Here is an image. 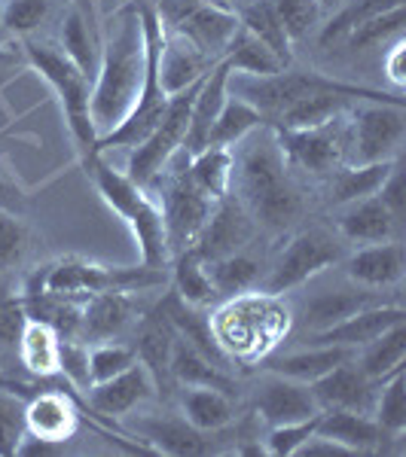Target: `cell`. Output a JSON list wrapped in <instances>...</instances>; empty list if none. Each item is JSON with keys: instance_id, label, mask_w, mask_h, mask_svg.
I'll list each match as a JSON object with an SVG mask.
<instances>
[{"instance_id": "74e56055", "label": "cell", "mask_w": 406, "mask_h": 457, "mask_svg": "<svg viewBox=\"0 0 406 457\" xmlns=\"http://www.w3.org/2000/svg\"><path fill=\"white\" fill-rule=\"evenodd\" d=\"M239 19H241V25L248 28L250 34L257 37L260 43H266V46L272 49V53L278 55V62L284 64H291V37H287L284 31V25H282V19H278V12H275V6H272V0H260V4H250L245 12H239Z\"/></svg>"}, {"instance_id": "db71d44e", "label": "cell", "mask_w": 406, "mask_h": 457, "mask_svg": "<svg viewBox=\"0 0 406 457\" xmlns=\"http://www.w3.org/2000/svg\"><path fill=\"white\" fill-rule=\"evenodd\" d=\"M196 4H202V0H156V12H159L162 25H174V21L187 10H193Z\"/></svg>"}, {"instance_id": "2e32d148", "label": "cell", "mask_w": 406, "mask_h": 457, "mask_svg": "<svg viewBox=\"0 0 406 457\" xmlns=\"http://www.w3.org/2000/svg\"><path fill=\"white\" fill-rule=\"evenodd\" d=\"M89 405H92L98 415H110L120 418L129 415L135 405H141L144 400H150L156 394V385H153V375L144 370L141 363H131L129 370L114 375L107 381H98V385H89Z\"/></svg>"}, {"instance_id": "e575fe53", "label": "cell", "mask_w": 406, "mask_h": 457, "mask_svg": "<svg viewBox=\"0 0 406 457\" xmlns=\"http://www.w3.org/2000/svg\"><path fill=\"white\" fill-rule=\"evenodd\" d=\"M224 58H226V64H230V73H245V77H272V73L287 71L284 64L278 62V55L272 53L266 43L257 40L245 25L235 31Z\"/></svg>"}, {"instance_id": "7bdbcfd3", "label": "cell", "mask_w": 406, "mask_h": 457, "mask_svg": "<svg viewBox=\"0 0 406 457\" xmlns=\"http://www.w3.org/2000/svg\"><path fill=\"white\" fill-rule=\"evenodd\" d=\"M131 363H138V353L135 348H129V345H116V342L95 345V348L89 351V381H92V385L107 381V378H114V375L125 372Z\"/></svg>"}, {"instance_id": "6f0895ef", "label": "cell", "mask_w": 406, "mask_h": 457, "mask_svg": "<svg viewBox=\"0 0 406 457\" xmlns=\"http://www.w3.org/2000/svg\"><path fill=\"white\" fill-rule=\"evenodd\" d=\"M0 34H4V21H0Z\"/></svg>"}, {"instance_id": "680465c9", "label": "cell", "mask_w": 406, "mask_h": 457, "mask_svg": "<svg viewBox=\"0 0 406 457\" xmlns=\"http://www.w3.org/2000/svg\"><path fill=\"white\" fill-rule=\"evenodd\" d=\"M0 58H4V53H0Z\"/></svg>"}, {"instance_id": "816d5d0a", "label": "cell", "mask_w": 406, "mask_h": 457, "mask_svg": "<svg viewBox=\"0 0 406 457\" xmlns=\"http://www.w3.org/2000/svg\"><path fill=\"white\" fill-rule=\"evenodd\" d=\"M62 375L73 387L89 390V385H92V381H89V348L77 336L62 338Z\"/></svg>"}, {"instance_id": "11a10c76", "label": "cell", "mask_w": 406, "mask_h": 457, "mask_svg": "<svg viewBox=\"0 0 406 457\" xmlns=\"http://www.w3.org/2000/svg\"><path fill=\"white\" fill-rule=\"evenodd\" d=\"M388 77L394 79V86H403V40L397 37L394 49L388 55Z\"/></svg>"}, {"instance_id": "9a60e30c", "label": "cell", "mask_w": 406, "mask_h": 457, "mask_svg": "<svg viewBox=\"0 0 406 457\" xmlns=\"http://www.w3.org/2000/svg\"><path fill=\"white\" fill-rule=\"evenodd\" d=\"M358 360V357H354ZM349 360V363L336 366L327 375H321L318 381H312V394L318 409H349V411H364L373 415V403H376V385L379 381L367 378L360 372V366Z\"/></svg>"}, {"instance_id": "9f6ffc18", "label": "cell", "mask_w": 406, "mask_h": 457, "mask_svg": "<svg viewBox=\"0 0 406 457\" xmlns=\"http://www.w3.org/2000/svg\"><path fill=\"white\" fill-rule=\"evenodd\" d=\"M336 4H343V0H318V6H321V12L324 10H334Z\"/></svg>"}, {"instance_id": "cb8c5ba5", "label": "cell", "mask_w": 406, "mask_h": 457, "mask_svg": "<svg viewBox=\"0 0 406 457\" xmlns=\"http://www.w3.org/2000/svg\"><path fill=\"white\" fill-rule=\"evenodd\" d=\"M135 427H138V433H141V436L162 454L196 457V454L214 452V442L208 439V433L193 427L187 418L153 415V418H141Z\"/></svg>"}, {"instance_id": "60d3db41", "label": "cell", "mask_w": 406, "mask_h": 457, "mask_svg": "<svg viewBox=\"0 0 406 457\" xmlns=\"http://www.w3.org/2000/svg\"><path fill=\"white\" fill-rule=\"evenodd\" d=\"M373 418L388 436H401L406 430V381L403 370L382 381V394H376Z\"/></svg>"}, {"instance_id": "b9f144b4", "label": "cell", "mask_w": 406, "mask_h": 457, "mask_svg": "<svg viewBox=\"0 0 406 457\" xmlns=\"http://www.w3.org/2000/svg\"><path fill=\"white\" fill-rule=\"evenodd\" d=\"M406 25V6L397 4V6H388V10L376 12V16L364 19L360 25H354L345 40H349L351 49H367V46H379L382 40L388 37H401Z\"/></svg>"}, {"instance_id": "1f68e13d", "label": "cell", "mask_w": 406, "mask_h": 457, "mask_svg": "<svg viewBox=\"0 0 406 457\" xmlns=\"http://www.w3.org/2000/svg\"><path fill=\"white\" fill-rule=\"evenodd\" d=\"M190 180L202 189L205 195L220 202L230 195L233 187V150L230 146H205L187 159Z\"/></svg>"}, {"instance_id": "5bb4252c", "label": "cell", "mask_w": 406, "mask_h": 457, "mask_svg": "<svg viewBox=\"0 0 406 457\" xmlns=\"http://www.w3.org/2000/svg\"><path fill=\"white\" fill-rule=\"evenodd\" d=\"M318 411L321 409L315 403L312 387L302 385V381L269 372L257 387V415L269 427L306 421V418L318 415Z\"/></svg>"}, {"instance_id": "5b68a950", "label": "cell", "mask_w": 406, "mask_h": 457, "mask_svg": "<svg viewBox=\"0 0 406 457\" xmlns=\"http://www.w3.org/2000/svg\"><path fill=\"white\" fill-rule=\"evenodd\" d=\"M287 329V312L275 305V296H241L211 320V333L217 338L220 351L230 357L235 353L239 360H250L263 348L275 345V338Z\"/></svg>"}, {"instance_id": "e0dca14e", "label": "cell", "mask_w": 406, "mask_h": 457, "mask_svg": "<svg viewBox=\"0 0 406 457\" xmlns=\"http://www.w3.org/2000/svg\"><path fill=\"white\" fill-rule=\"evenodd\" d=\"M403 308L401 305H370L364 312L345 317V320L334 323V327L321 329V333H312V345H339V348H351L360 351L364 345H370L376 336H382L388 327L403 320Z\"/></svg>"}, {"instance_id": "bcb514c9", "label": "cell", "mask_w": 406, "mask_h": 457, "mask_svg": "<svg viewBox=\"0 0 406 457\" xmlns=\"http://www.w3.org/2000/svg\"><path fill=\"white\" fill-rule=\"evenodd\" d=\"M318 415L306 418V421H293V424H278V427H269V436H266V452L275 454V457H291L297 454L309 439L315 436L318 430Z\"/></svg>"}, {"instance_id": "d6a6232c", "label": "cell", "mask_w": 406, "mask_h": 457, "mask_svg": "<svg viewBox=\"0 0 406 457\" xmlns=\"http://www.w3.org/2000/svg\"><path fill=\"white\" fill-rule=\"evenodd\" d=\"M403 360H406V327L403 320L388 327L382 336H376L370 345L360 348V372L373 381H385L388 375L401 372L403 370Z\"/></svg>"}, {"instance_id": "4fadbf2b", "label": "cell", "mask_w": 406, "mask_h": 457, "mask_svg": "<svg viewBox=\"0 0 406 457\" xmlns=\"http://www.w3.org/2000/svg\"><path fill=\"white\" fill-rule=\"evenodd\" d=\"M250 235H254V220L241 208V202L220 198L217 208L211 211V217L205 220V226L199 228L196 241L187 250H193L202 262H214L230 253H239L250 241Z\"/></svg>"}, {"instance_id": "f1b7e54d", "label": "cell", "mask_w": 406, "mask_h": 457, "mask_svg": "<svg viewBox=\"0 0 406 457\" xmlns=\"http://www.w3.org/2000/svg\"><path fill=\"white\" fill-rule=\"evenodd\" d=\"M379 293L373 290H336V293H318V296H312L306 302V312H302V320H306V327L312 329V333H321V329L334 327V323L345 320V317L364 312V308L370 305H382Z\"/></svg>"}, {"instance_id": "9c48e42d", "label": "cell", "mask_w": 406, "mask_h": 457, "mask_svg": "<svg viewBox=\"0 0 406 457\" xmlns=\"http://www.w3.org/2000/svg\"><path fill=\"white\" fill-rule=\"evenodd\" d=\"M406 116L403 104H385V101H367L351 113V137L349 153L354 165L364 162H388L403 144Z\"/></svg>"}, {"instance_id": "83f0119b", "label": "cell", "mask_w": 406, "mask_h": 457, "mask_svg": "<svg viewBox=\"0 0 406 457\" xmlns=\"http://www.w3.org/2000/svg\"><path fill=\"white\" fill-rule=\"evenodd\" d=\"M339 232L349 241H360V245H379V241H391L394 232V217L388 213V208L382 204L379 195L360 198V202L343 204L336 217Z\"/></svg>"}, {"instance_id": "f546056e", "label": "cell", "mask_w": 406, "mask_h": 457, "mask_svg": "<svg viewBox=\"0 0 406 457\" xmlns=\"http://www.w3.org/2000/svg\"><path fill=\"white\" fill-rule=\"evenodd\" d=\"M177 333V329H174ZM172 381H181L183 387H217L233 394L235 381L226 370H220L217 363H211L205 353H199L187 338H174L172 351Z\"/></svg>"}, {"instance_id": "f6af8a7d", "label": "cell", "mask_w": 406, "mask_h": 457, "mask_svg": "<svg viewBox=\"0 0 406 457\" xmlns=\"http://www.w3.org/2000/svg\"><path fill=\"white\" fill-rule=\"evenodd\" d=\"M403 4V0H354V4H349L345 10H339L334 19H330V25H324L321 31V43L327 46V43L339 40V37H345L351 31L354 25H360L364 19L376 16V12L388 10V6H397Z\"/></svg>"}, {"instance_id": "8fae6325", "label": "cell", "mask_w": 406, "mask_h": 457, "mask_svg": "<svg viewBox=\"0 0 406 457\" xmlns=\"http://www.w3.org/2000/svg\"><path fill=\"white\" fill-rule=\"evenodd\" d=\"M339 260V247L334 245V238H327L318 228L312 232H300L297 238L291 241L282 256L275 260V265L269 269V278L263 281V293L269 296H282V293L297 290L315 278L318 271L330 269Z\"/></svg>"}, {"instance_id": "d4e9b609", "label": "cell", "mask_w": 406, "mask_h": 457, "mask_svg": "<svg viewBox=\"0 0 406 457\" xmlns=\"http://www.w3.org/2000/svg\"><path fill=\"white\" fill-rule=\"evenodd\" d=\"M358 357V351L351 348H339V345H312V348L302 351H291L282 353V357L266 360V372L284 375V378L302 381V385H312L321 375H327L336 366L349 363V360Z\"/></svg>"}, {"instance_id": "30bf717a", "label": "cell", "mask_w": 406, "mask_h": 457, "mask_svg": "<svg viewBox=\"0 0 406 457\" xmlns=\"http://www.w3.org/2000/svg\"><path fill=\"white\" fill-rule=\"evenodd\" d=\"M190 159V156H187ZM214 198H208L202 189L190 180V171L177 168L168 171L165 183H162V220H165V235H168V250L181 253L196 241L199 228L205 226V220L214 211Z\"/></svg>"}, {"instance_id": "4316f807", "label": "cell", "mask_w": 406, "mask_h": 457, "mask_svg": "<svg viewBox=\"0 0 406 457\" xmlns=\"http://www.w3.org/2000/svg\"><path fill=\"white\" fill-rule=\"evenodd\" d=\"M19 360L34 378H55L62 375V336L47 320L28 317L19 336Z\"/></svg>"}, {"instance_id": "f907efd6", "label": "cell", "mask_w": 406, "mask_h": 457, "mask_svg": "<svg viewBox=\"0 0 406 457\" xmlns=\"http://www.w3.org/2000/svg\"><path fill=\"white\" fill-rule=\"evenodd\" d=\"M25 323H28L25 299L0 293V348H16Z\"/></svg>"}, {"instance_id": "ee69618b", "label": "cell", "mask_w": 406, "mask_h": 457, "mask_svg": "<svg viewBox=\"0 0 406 457\" xmlns=\"http://www.w3.org/2000/svg\"><path fill=\"white\" fill-rule=\"evenodd\" d=\"M49 16V0H6L0 6V21H4V31L25 37L37 31V28L47 21Z\"/></svg>"}, {"instance_id": "7a4b0ae2", "label": "cell", "mask_w": 406, "mask_h": 457, "mask_svg": "<svg viewBox=\"0 0 406 457\" xmlns=\"http://www.w3.org/2000/svg\"><path fill=\"white\" fill-rule=\"evenodd\" d=\"M241 153H233V183L239 187L241 208L266 228H284L300 217V195L291 187L287 162L275 129L260 125L245 137Z\"/></svg>"}, {"instance_id": "f5cc1de1", "label": "cell", "mask_w": 406, "mask_h": 457, "mask_svg": "<svg viewBox=\"0 0 406 457\" xmlns=\"http://www.w3.org/2000/svg\"><path fill=\"white\" fill-rule=\"evenodd\" d=\"M406 183H403V171L397 168V162H394V168H391V174H388V180L382 183V189L376 195L382 198V204L388 208V213L394 217V223H401L403 220V213H406Z\"/></svg>"}, {"instance_id": "ab89813d", "label": "cell", "mask_w": 406, "mask_h": 457, "mask_svg": "<svg viewBox=\"0 0 406 457\" xmlns=\"http://www.w3.org/2000/svg\"><path fill=\"white\" fill-rule=\"evenodd\" d=\"M174 296L181 302H187V305H196V308H205L208 302L217 299L208 271H205V262L199 260L193 250H181V253H177Z\"/></svg>"}, {"instance_id": "681fc988", "label": "cell", "mask_w": 406, "mask_h": 457, "mask_svg": "<svg viewBox=\"0 0 406 457\" xmlns=\"http://www.w3.org/2000/svg\"><path fill=\"white\" fill-rule=\"evenodd\" d=\"M28 250V232L19 217L0 208V271H10L21 262Z\"/></svg>"}, {"instance_id": "8992f818", "label": "cell", "mask_w": 406, "mask_h": 457, "mask_svg": "<svg viewBox=\"0 0 406 457\" xmlns=\"http://www.w3.org/2000/svg\"><path fill=\"white\" fill-rule=\"evenodd\" d=\"M28 58H31L34 71L53 86L62 104L64 122H68L73 141L83 153L95 146V129H92V113H89V95H92V77H86L77 64L71 62L62 49L43 46V43H28L25 46Z\"/></svg>"}, {"instance_id": "52a82bcc", "label": "cell", "mask_w": 406, "mask_h": 457, "mask_svg": "<svg viewBox=\"0 0 406 457\" xmlns=\"http://www.w3.org/2000/svg\"><path fill=\"white\" fill-rule=\"evenodd\" d=\"M205 77H208V73H205ZM205 77H199L196 83L187 86L183 92L172 95L159 125L135 146V153H131V159H129V171H125L135 183L147 187V183L165 168V162H172L174 153L183 146L187 125H190V110H193L196 92H199V86L205 83Z\"/></svg>"}, {"instance_id": "ffe728a7", "label": "cell", "mask_w": 406, "mask_h": 457, "mask_svg": "<svg viewBox=\"0 0 406 457\" xmlns=\"http://www.w3.org/2000/svg\"><path fill=\"white\" fill-rule=\"evenodd\" d=\"M174 323L165 314V308H156L153 314H147L138 329V363L153 375V385L162 394V387H168L172 381V351H174Z\"/></svg>"}, {"instance_id": "8d00e7d4", "label": "cell", "mask_w": 406, "mask_h": 457, "mask_svg": "<svg viewBox=\"0 0 406 457\" xmlns=\"http://www.w3.org/2000/svg\"><path fill=\"white\" fill-rule=\"evenodd\" d=\"M205 271H208L214 293L217 296H241V293L254 290V284L260 281V262L250 260L248 253H230L224 260L205 262Z\"/></svg>"}, {"instance_id": "d6986e66", "label": "cell", "mask_w": 406, "mask_h": 457, "mask_svg": "<svg viewBox=\"0 0 406 457\" xmlns=\"http://www.w3.org/2000/svg\"><path fill=\"white\" fill-rule=\"evenodd\" d=\"M406 253L397 241H379L351 256L345 262V275L364 290H391L403 281Z\"/></svg>"}, {"instance_id": "d590c367", "label": "cell", "mask_w": 406, "mask_h": 457, "mask_svg": "<svg viewBox=\"0 0 406 457\" xmlns=\"http://www.w3.org/2000/svg\"><path fill=\"white\" fill-rule=\"evenodd\" d=\"M260 125H269L260 110L250 107L248 101L235 98V95H226V104L220 110L217 122L211 125V135L205 146H233L245 141L250 131L260 129Z\"/></svg>"}, {"instance_id": "4dcf8cb0", "label": "cell", "mask_w": 406, "mask_h": 457, "mask_svg": "<svg viewBox=\"0 0 406 457\" xmlns=\"http://www.w3.org/2000/svg\"><path fill=\"white\" fill-rule=\"evenodd\" d=\"M181 415L205 433H220L235 421L233 394L217 387H187L181 394Z\"/></svg>"}, {"instance_id": "ac0fdd59", "label": "cell", "mask_w": 406, "mask_h": 457, "mask_svg": "<svg viewBox=\"0 0 406 457\" xmlns=\"http://www.w3.org/2000/svg\"><path fill=\"white\" fill-rule=\"evenodd\" d=\"M226 79H230V64H226V58H220V62L208 71L205 83L199 86L193 110H190L187 137H183V146H181L187 156L205 150V144H208L211 125L217 122L220 110L226 104Z\"/></svg>"}, {"instance_id": "836d02e7", "label": "cell", "mask_w": 406, "mask_h": 457, "mask_svg": "<svg viewBox=\"0 0 406 457\" xmlns=\"http://www.w3.org/2000/svg\"><path fill=\"white\" fill-rule=\"evenodd\" d=\"M394 159L388 162H364V165H351V168H336L334 177V204H351L360 198H370L382 189V183L388 180Z\"/></svg>"}, {"instance_id": "3957f363", "label": "cell", "mask_w": 406, "mask_h": 457, "mask_svg": "<svg viewBox=\"0 0 406 457\" xmlns=\"http://www.w3.org/2000/svg\"><path fill=\"white\" fill-rule=\"evenodd\" d=\"M86 168L89 177L95 180V187H98L101 198H105V204L135 235L138 250H141V265L162 269L168 262V256H172V250H168L165 220H162L159 204L144 193L141 183H135L129 174L110 168L98 150L86 153Z\"/></svg>"}, {"instance_id": "f35d334b", "label": "cell", "mask_w": 406, "mask_h": 457, "mask_svg": "<svg viewBox=\"0 0 406 457\" xmlns=\"http://www.w3.org/2000/svg\"><path fill=\"white\" fill-rule=\"evenodd\" d=\"M62 49L64 55L77 64L86 77L95 79V71H98V43L92 37V28H89V19L83 10H71L64 16V25H62Z\"/></svg>"}, {"instance_id": "277c9868", "label": "cell", "mask_w": 406, "mask_h": 457, "mask_svg": "<svg viewBox=\"0 0 406 457\" xmlns=\"http://www.w3.org/2000/svg\"><path fill=\"white\" fill-rule=\"evenodd\" d=\"M156 284H162V269H150V265H141V269H107V265L68 256V260L47 265L34 278L28 296L43 293V296H55V299H77V296H95V293H105V290L138 293Z\"/></svg>"}, {"instance_id": "44dd1931", "label": "cell", "mask_w": 406, "mask_h": 457, "mask_svg": "<svg viewBox=\"0 0 406 457\" xmlns=\"http://www.w3.org/2000/svg\"><path fill=\"white\" fill-rule=\"evenodd\" d=\"M138 314L135 296L125 290H105L89 296L80 314V336L92 338V342H107V338L120 336Z\"/></svg>"}, {"instance_id": "7402d4cb", "label": "cell", "mask_w": 406, "mask_h": 457, "mask_svg": "<svg viewBox=\"0 0 406 457\" xmlns=\"http://www.w3.org/2000/svg\"><path fill=\"white\" fill-rule=\"evenodd\" d=\"M77 427H80V415L62 390H47V394H37L25 403L28 436H40L64 445L68 439H73Z\"/></svg>"}, {"instance_id": "c3c4849f", "label": "cell", "mask_w": 406, "mask_h": 457, "mask_svg": "<svg viewBox=\"0 0 406 457\" xmlns=\"http://www.w3.org/2000/svg\"><path fill=\"white\" fill-rule=\"evenodd\" d=\"M272 6H275V12H278V19H282L287 37H291V43L302 40V37L309 34V28H315L321 19L318 0H272Z\"/></svg>"}, {"instance_id": "603a6c76", "label": "cell", "mask_w": 406, "mask_h": 457, "mask_svg": "<svg viewBox=\"0 0 406 457\" xmlns=\"http://www.w3.org/2000/svg\"><path fill=\"white\" fill-rule=\"evenodd\" d=\"M315 436L336 442V445H343L345 452H351V454H364V452H370V448L382 445V439H388V433L376 424L373 415H364V411L321 409Z\"/></svg>"}, {"instance_id": "7c38bea8", "label": "cell", "mask_w": 406, "mask_h": 457, "mask_svg": "<svg viewBox=\"0 0 406 457\" xmlns=\"http://www.w3.org/2000/svg\"><path fill=\"white\" fill-rule=\"evenodd\" d=\"M241 28V19L233 6L220 0H202L193 10H187L174 21V34H181L190 46H196L211 62H220L230 49L235 31Z\"/></svg>"}, {"instance_id": "6da1fadb", "label": "cell", "mask_w": 406, "mask_h": 457, "mask_svg": "<svg viewBox=\"0 0 406 457\" xmlns=\"http://www.w3.org/2000/svg\"><path fill=\"white\" fill-rule=\"evenodd\" d=\"M144 86V31L135 0L125 4L114 16L105 46H101L98 71L89 95V113H92L95 137L114 131L131 113Z\"/></svg>"}, {"instance_id": "ba28073f", "label": "cell", "mask_w": 406, "mask_h": 457, "mask_svg": "<svg viewBox=\"0 0 406 457\" xmlns=\"http://www.w3.org/2000/svg\"><path fill=\"white\" fill-rule=\"evenodd\" d=\"M275 137L287 168L327 174L336 171L339 162L349 156L351 122L343 113L324 125H315V129H275Z\"/></svg>"}, {"instance_id": "484cf974", "label": "cell", "mask_w": 406, "mask_h": 457, "mask_svg": "<svg viewBox=\"0 0 406 457\" xmlns=\"http://www.w3.org/2000/svg\"><path fill=\"white\" fill-rule=\"evenodd\" d=\"M214 64L208 55H202L196 46H190L181 34L168 37L165 31V43H162V53H159V83L165 88V95L183 92L187 86H193L199 77H205Z\"/></svg>"}, {"instance_id": "7dc6e473", "label": "cell", "mask_w": 406, "mask_h": 457, "mask_svg": "<svg viewBox=\"0 0 406 457\" xmlns=\"http://www.w3.org/2000/svg\"><path fill=\"white\" fill-rule=\"evenodd\" d=\"M25 436V403L16 394L0 390V457L16 454Z\"/></svg>"}]
</instances>
